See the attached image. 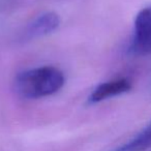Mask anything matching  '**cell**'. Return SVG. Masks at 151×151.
I'll use <instances>...</instances> for the list:
<instances>
[{"instance_id":"1","label":"cell","mask_w":151,"mask_h":151,"mask_svg":"<svg viewBox=\"0 0 151 151\" xmlns=\"http://www.w3.org/2000/svg\"><path fill=\"white\" fill-rule=\"evenodd\" d=\"M63 73L54 66H40L22 71L15 80L18 94L25 99L50 96L62 88Z\"/></svg>"},{"instance_id":"2","label":"cell","mask_w":151,"mask_h":151,"mask_svg":"<svg viewBox=\"0 0 151 151\" xmlns=\"http://www.w3.org/2000/svg\"><path fill=\"white\" fill-rule=\"evenodd\" d=\"M129 52L140 56L151 53V6L141 9L134 19Z\"/></svg>"},{"instance_id":"3","label":"cell","mask_w":151,"mask_h":151,"mask_svg":"<svg viewBox=\"0 0 151 151\" xmlns=\"http://www.w3.org/2000/svg\"><path fill=\"white\" fill-rule=\"evenodd\" d=\"M59 24H60V19L57 14L52 12L42 14L28 24L24 31V38L34 40L48 35L59 27Z\"/></svg>"},{"instance_id":"4","label":"cell","mask_w":151,"mask_h":151,"mask_svg":"<svg viewBox=\"0 0 151 151\" xmlns=\"http://www.w3.org/2000/svg\"><path fill=\"white\" fill-rule=\"evenodd\" d=\"M130 89H132V83L126 78L108 81V82L101 83L93 90V92L89 96V103H99L110 97H114L128 92Z\"/></svg>"},{"instance_id":"5","label":"cell","mask_w":151,"mask_h":151,"mask_svg":"<svg viewBox=\"0 0 151 151\" xmlns=\"http://www.w3.org/2000/svg\"><path fill=\"white\" fill-rule=\"evenodd\" d=\"M151 147V122L125 144L114 151H146Z\"/></svg>"}]
</instances>
